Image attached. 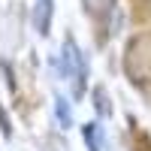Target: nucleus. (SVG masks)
<instances>
[{
	"label": "nucleus",
	"mask_w": 151,
	"mask_h": 151,
	"mask_svg": "<svg viewBox=\"0 0 151 151\" xmlns=\"http://www.w3.org/2000/svg\"><path fill=\"white\" fill-rule=\"evenodd\" d=\"M52 15H55V0H36L30 9V24L40 36L52 33Z\"/></svg>",
	"instance_id": "f03ea898"
},
{
	"label": "nucleus",
	"mask_w": 151,
	"mask_h": 151,
	"mask_svg": "<svg viewBox=\"0 0 151 151\" xmlns=\"http://www.w3.org/2000/svg\"><path fill=\"white\" fill-rule=\"evenodd\" d=\"M82 3H85V9H88V12H94V15H97V12L109 9V3H115V0H82Z\"/></svg>",
	"instance_id": "423d86ee"
},
{
	"label": "nucleus",
	"mask_w": 151,
	"mask_h": 151,
	"mask_svg": "<svg viewBox=\"0 0 151 151\" xmlns=\"http://www.w3.org/2000/svg\"><path fill=\"white\" fill-rule=\"evenodd\" d=\"M55 121H58L60 130L73 127V106H70V100L60 97V94H55Z\"/></svg>",
	"instance_id": "7ed1b4c3"
},
{
	"label": "nucleus",
	"mask_w": 151,
	"mask_h": 151,
	"mask_svg": "<svg viewBox=\"0 0 151 151\" xmlns=\"http://www.w3.org/2000/svg\"><path fill=\"white\" fill-rule=\"evenodd\" d=\"M55 67H60V76L73 79V97H85V82H88V58L73 40L64 42V55L55 60Z\"/></svg>",
	"instance_id": "f257e3e1"
},
{
	"label": "nucleus",
	"mask_w": 151,
	"mask_h": 151,
	"mask_svg": "<svg viewBox=\"0 0 151 151\" xmlns=\"http://www.w3.org/2000/svg\"><path fill=\"white\" fill-rule=\"evenodd\" d=\"M94 109H97V118H112V100L103 85L94 88Z\"/></svg>",
	"instance_id": "39448f33"
},
{
	"label": "nucleus",
	"mask_w": 151,
	"mask_h": 151,
	"mask_svg": "<svg viewBox=\"0 0 151 151\" xmlns=\"http://www.w3.org/2000/svg\"><path fill=\"white\" fill-rule=\"evenodd\" d=\"M82 139H85L88 151H100V142H103V130H100V124H97V121L82 124Z\"/></svg>",
	"instance_id": "20e7f679"
}]
</instances>
